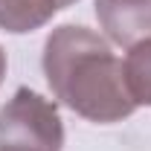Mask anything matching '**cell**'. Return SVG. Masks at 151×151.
I'll list each match as a JSON object with an SVG mask.
<instances>
[{"label": "cell", "mask_w": 151, "mask_h": 151, "mask_svg": "<svg viewBox=\"0 0 151 151\" xmlns=\"http://www.w3.org/2000/svg\"><path fill=\"white\" fill-rule=\"evenodd\" d=\"M44 76L52 96L87 122L111 125L137 111L122 61L87 26L64 23L50 32L44 44Z\"/></svg>", "instance_id": "cell-1"}, {"label": "cell", "mask_w": 151, "mask_h": 151, "mask_svg": "<svg viewBox=\"0 0 151 151\" xmlns=\"http://www.w3.org/2000/svg\"><path fill=\"white\" fill-rule=\"evenodd\" d=\"M64 125L58 108L41 93L20 87L0 108V151H61Z\"/></svg>", "instance_id": "cell-2"}, {"label": "cell", "mask_w": 151, "mask_h": 151, "mask_svg": "<svg viewBox=\"0 0 151 151\" xmlns=\"http://www.w3.org/2000/svg\"><path fill=\"white\" fill-rule=\"evenodd\" d=\"M96 18L116 47L131 50L151 38V0H96Z\"/></svg>", "instance_id": "cell-3"}, {"label": "cell", "mask_w": 151, "mask_h": 151, "mask_svg": "<svg viewBox=\"0 0 151 151\" xmlns=\"http://www.w3.org/2000/svg\"><path fill=\"white\" fill-rule=\"evenodd\" d=\"M70 3L76 0H0V29L12 35L35 32Z\"/></svg>", "instance_id": "cell-4"}, {"label": "cell", "mask_w": 151, "mask_h": 151, "mask_svg": "<svg viewBox=\"0 0 151 151\" xmlns=\"http://www.w3.org/2000/svg\"><path fill=\"white\" fill-rule=\"evenodd\" d=\"M122 70H125L128 93L137 102V108L139 105L151 108V38L128 50V55L122 61Z\"/></svg>", "instance_id": "cell-5"}, {"label": "cell", "mask_w": 151, "mask_h": 151, "mask_svg": "<svg viewBox=\"0 0 151 151\" xmlns=\"http://www.w3.org/2000/svg\"><path fill=\"white\" fill-rule=\"evenodd\" d=\"M3 76H6V52L0 50V81H3Z\"/></svg>", "instance_id": "cell-6"}]
</instances>
